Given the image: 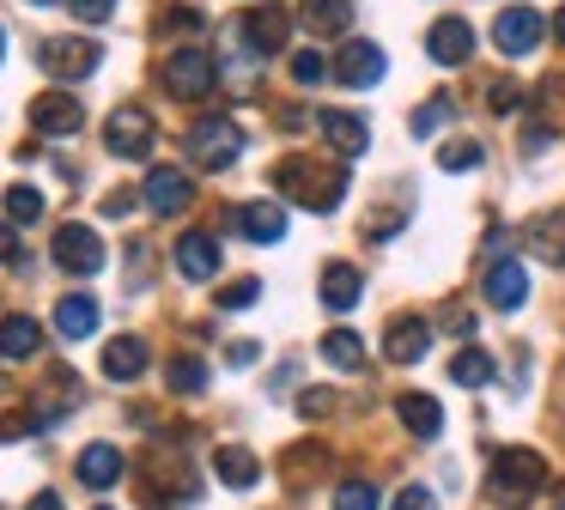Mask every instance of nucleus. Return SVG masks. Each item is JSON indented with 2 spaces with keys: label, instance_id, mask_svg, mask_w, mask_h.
I'll use <instances>...</instances> for the list:
<instances>
[{
  "label": "nucleus",
  "instance_id": "obj_1",
  "mask_svg": "<svg viewBox=\"0 0 565 510\" xmlns=\"http://www.w3.org/2000/svg\"><path fill=\"white\" fill-rule=\"evenodd\" d=\"M274 189H280L286 201L310 206V213H334V206H341V194H347V158L322 164V158L292 152V158H280V164H274Z\"/></svg>",
  "mask_w": 565,
  "mask_h": 510
},
{
  "label": "nucleus",
  "instance_id": "obj_2",
  "mask_svg": "<svg viewBox=\"0 0 565 510\" xmlns=\"http://www.w3.org/2000/svg\"><path fill=\"white\" fill-rule=\"evenodd\" d=\"M541 486H547V461L535 456V449H499L492 456V492L511 498V504H523V498H535Z\"/></svg>",
  "mask_w": 565,
  "mask_h": 510
},
{
  "label": "nucleus",
  "instance_id": "obj_3",
  "mask_svg": "<svg viewBox=\"0 0 565 510\" xmlns=\"http://www.w3.org/2000/svg\"><path fill=\"white\" fill-rule=\"evenodd\" d=\"M189 152H195L201 170H225L237 164V152H244V128H237L232 116H207L189 128Z\"/></svg>",
  "mask_w": 565,
  "mask_h": 510
},
{
  "label": "nucleus",
  "instance_id": "obj_4",
  "mask_svg": "<svg viewBox=\"0 0 565 510\" xmlns=\"http://www.w3.org/2000/svg\"><path fill=\"white\" fill-rule=\"evenodd\" d=\"M213 79H220V67H213L207 49H177V55H164V92L183 97V104L207 97V92H213Z\"/></svg>",
  "mask_w": 565,
  "mask_h": 510
},
{
  "label": "nucleus",
  "instance_id": "obj_5",
  "mask_svg": "<svg viewBox=\"0 0 565 510\" xmlns=\"http://www.w3.org/2000/svg\"><path fill=\"white\" fill-rule=\"evenodd\" d=\"M31 128L50 134V140H67V134L86 128V109H79L74 92H43V97H31Z\"/></svg>",
  "mask_w": 565,
  "mask_h": 510
},
{
  "label": "nucleus",
  "instance_id": "obj_6",
  "mask_svg": "<svg viewBox=\"0 0 565 510\" xmlns=\"http://www.w3.org/2000/svg\"><path fill=\"white\" fill-rule=\"evenodd\" d=\"M104 146H110L116 158H147L152 152V116L135 104H122L110 121H104Z\"/></svg>",
  "mask_w": 565,
  "mask_h": 510
},
{
  "label": "nucleus",
  "instance_id": "obj_7",
  "mask_svg": "<svg viewBox=\"0 0 565 510\" xmlns=\"http://www.w3.org/2000/svg\"><path fill=\"white\" fill-rule=\"evenodd\" d=\"M541 31H547V24H541L535 7H504L499 24H492V43H499V55H535Z\"/></svg>",
  "mask_w": 565,
  "mask_h": 510
},
{
  "label": "nucleus",
  "instance_id": "obj_8",
  "mask_svg": "<svg viewBox=\"0 0 565 510\" xmlns=\"http://www.w3.org/2000/svg\"><path fill=\"white\" fill-rule=\"evenodd\" d=\"M55 262L67 267V274H98L104 267V243L92 225H62L55 231Z\"/></svg>",
  "mask_w": 565,
  "mask_h": 510
},
{
  "label": "nucleus",
  "instance_id": "obj_9",
  "mask_svg": "<svg viewBox=\"0 0 565 510\" xmlns=\"http://www.w3.org/2000/svg\"><path fill=\"white\" fill-rule=\"evenodd\" d=\"M426 55L438 61V67H462V61L475 55V24L468 19H438L426 31Z\"/></svg>",
  "mask_w": 565,
  "mask_h": 510
},
{
  "label": "nucleus",
  "instance_id": "obj_10",
  "mask_svg": "<svg viewBox=\"0 0 565 510\" xmlns=\"http://www.w3.org/2000/svg\"><path fill=\"white\" fill-rule=\"evenodd\" d=\"M317 128H322V140H329L334 158H359V152L371 146V128L353 116V109H322Z\"/></svg>",
  "mask_w": 565,
  "mask_h": 510
},
{
  "label": "nucleus",
  "instance_id": "obj_11",
  "mask_svg": "<svg viewBox=\"0 0 565 510\" xmlns=\"http://www.w3.org/2000/svg\"><path fill=\"white\" fill-rule=\"evenodd\" d=\"M383 67H390V61H383V49H377V43H347L341 55H334V79L353 85V92L377 85V79H383Z\"/></svg>",
  "mask_w": 565,
  "mask_h": 510
},
{
  "label": "nucleus",
  "instance_id": "obj_12",
  "mask_svg": "<svg viewBox=\"0 0 565 510\" xmlns=\"http://www.w3.org/2000/svg\"><path fill=\"white\" fill-rule=\"evenodd\" d=\"M140 194H147V206H152V213H164V219H171V213H183V206L195 201V182H189L183 170L159 164V170L147 177V189H140Z\"/></svg>",
  "mask_w": 565,
  "mask_h": 510
},
{
  "label": "nucleus",
  "instance_id": "obj_13",
  "mask_svg": "<svg viewBox=\"0 0 565 510\" xmlns=\"http://www.w3.org/2000/svg\"><path fill=\"white\" fill-rule=\"evenodd\" d=\"M98 43H43V73H55V79H86V73H98Z\"/></svg>",
  "mask_w": 565,
  "mask_h": 510
},
{
  "label": "nucleus",
  "instance_id": "obj_14",
  "mask_svg": "<svg viewBox=\"0 0 565 510\" xmlns=\"http://www.w3.org/2000/svg\"><path fill=\"white\" fill-rule=\"evenodd\" d=\"M286 36H292V12H280V7H249L244 43L256 49V55H274V49H286Z\"/></svg>",
  "mask_w": 565,
  "mask_h": 510
},
{
  "label": "nucleus",
  "instance_id": "obj_15",
  "mask_svg": "<svg viewBox=\"0 0 565 510\" xmlns=\"http://www.w3.org/2000/svg\"><path fill=\"white\" fill-rule=\"evenodd\" d=\"M487 298L499 304V310H516V304L529 298V267L516 262V255H499V262L487 267Z\"/></svg>",
  "mask_w": 565,
  "mask_h": 510
},
{
  "label": "nucleus",
  "instance_id": "obj_16",
  "mask_svg": "<svg viewBox=\"0 0 565 510\" xmlns=\"http://www.w3.org/2000/svg\"><path fill=\"white\" fill-rule=\"evenodd\" d=\"M426 347H431V328L419 322V316H395L390 334H383V352H390V364H414V359H426Z\"/></svg>",
  "mask_w": 565,
  "mask_h": 510
},
{
  "label": "nucleus",
  "instance_id": "obj_17",
  "mask_svg": "<svg viewBox=\"0 0 565 510\" xmlns=\"http://www.w3.org/2000/svg\"><path fill=\"white\" fill-rule=\"evenodd\" d=\"M177 274H183V279H213V274H220V243H213L207 231L177 237Z\"/></svg>",
  "mask_w": 565,
  "mask_h": 510
},
{
  "label": "nucleus",
  "instance_id": "obj_18",
  "mask_svg": "<svg viewBox=\"0 0 565 510\" xmlns=\"http://www.w3.org/2000/svg\"><path fill=\"white\" fill-rule=\"evenodd\" d=\"M55 334H62V340L98 334V298H86V291H67V298L55 304Z\"/></svg>",
  "mask_w": 565,
  "mask_h": 510
},
{
  "label": "nucleus",
  "instance_id": "obj_19",
  "mask_svg": "<svg viewBox=\"0 0 565 510\" xmlns=\"http://www.w3.org/2000/svg\"><path fill=\"white\" fill-rule=\"evenodd\" d=\"M122 468H128V461H122V449H116V444H86V449H79V480H86L92 492L116 486V480H122Z\"/></svg>",
  "mask_w": 565,
  "mask_h": 510
},
{
  "label": "nucleus",
  "instance_id": "obj_20",
  "mask_svg": "<svg viewBox=\"0 0 565 510\" xmlns=\"http://www.w3.org/2000/svg\"><path fill=\"white\" fill-rule=\"evenodd\" d=\"M140 371H147V340L116 334L110 347H104V376H110V383H135Z\"/></svg>",
  "mask_w": 565,
  "mask_h": 510
},
{
  "label": "nucleus",
  "instance_id": "obj_21",
  "mask_svg": "<svg viewBox=\"0 0 565 510\" xmlns=\"http://www.w3.org/2000/svg\"><path fill=\"white\" fill-rule=\"evenodd\" d=\"M529 249H535L541 262L565 267V213H559V206L541 213V219H529Z\"/></svg>",
  "mask_w": 565,
  "mask_h": 510
},
{
  "label": "nucleus",
  "instance_id": "obj_22",
  "mask_svg": "<svg viewBox=\"0 0 565 510\" xmlns=\"http://www.w3.org/2000/svg\"><path fill=\"white\" fill-rule=\"evenodd\" d=\"M213 474H220L225 486H237V492H244V486L262 480V461L249 456L244 444H220V449H213Z\"/></svg>",
  "mask_w": 565,
  "mask_h": 510
},
{
  "label": "nucleus",
  "instance_id": "obj_23",
  "mask_svg": "<svg viewBox=\"0 0 565 510\" xmlns=\"http://www.w3.org/2000/svg\"><path fill=\"white\" fill-rule=\"evenodd\" d=\"M395 413H402V425H407L414 437H438V432H444V407H438L431 395H419V389H407V395L395 401Z\"/></svg>",
  "mask_w": 565,
  "mask_h": 510
},
{
  "label": "nucleus",
  "instance_id": "obj_24",
  "mask_svg": "<svg viewBox=\"0 0 565 510\" xmlns=\"http://www.w3.org/2000/svg\"><path fill=\"white\" fill-rule=\"evenodd\" d=\"M237 225H244V237H256V243H280L286 237V206L280 201H249L244 213H237Z\"/></svg>",
  "mask_w": 565,
  "mask_h": 510
},
{
  "label": "nucleus",
  "instance_id": "obj_25",
  "mask_svg": "<svg viewBox=\"0 0 565 510\" xmlns=\"http://www.w3.org/2000/svg\"><path fill=\"white\" fill-rule=\"evenodd\" d=\"M298 19H305L317 36H341V31H353V0H305Z\"/></svg>",
  "mask_w": 565,
  "mask_h": 510
},
{
  "label": "nucleus",
  "instance_id": "obj_26",
  "mask_svg": "<svg viewBox=\"0 0 565 510\" xmlns=\"http://www.w3.org/2000/svg\"><path fill=\"white\" fill-rule=\"evenodd\" d=\"M359 291H365L359 267H347V262H329V267H322V304H329V310H353Z\"/></svg>",
  "mask_w": 565,
  "mask_h": 510
},
{
  "label": "nucleus",
  "instance_id": "obj_27",
  "mask_svg": "<svg viewBox=\"0 0 565 510\" xmlns=\"http://www.w3.org/2000/svg\"><path fill=\"white\" fill-rule=\"evenodd\" d=\"M38 347H43V328L31 316H7L0 322V359H38Z\"/></svg>",
  "mask_w": 565,
  "mask_h": 510
},
{
  "label": "nucleus",
  "instance_id": "obj_28",
  "mask_svg": "<svg viewBox=\"0 0 565 510\" xmlns=\"http://www.w3.org/2000/svg\"><path fill=\"white\" fill-rule=\"evenodd\" d=\"M322 359H329L334 371H359V364H365V340H359L353 328H334V334H322Z\"/></svg>",
  "mask_w": 565,
  "mask_h": 510
},
{
  "label": "nucleus",
  "instance_id": "obj_29",
  "mask_svg": "<svg viewBox=\"0 0 565 510\" xmlns=\"http://www.w3.org/2000/svg\"><path fill=\"white\" fill-rule=\"evenodd\" d=\"M450 376H456L462 389H480V383H492V359H487L480 347H462V352L450 359Z\"/></svg>",
  "mask_w": 565,
  "mask_h": 510
},
{
  "label": "nucleus",
  "instance_id": "obj_30",
  "mask_svg": "<svg viewBox=\"0 0 565 510\" xmlns=\"http://www.w3.org/2000/svg\"><path fill=\"white\" fill-rule=\"evenodd\" d=\"M164 383H171V395H201V389H207V364L201 359H171L164 364Z\"/></svg>",
  "mask_w": 565,
  "mask_h": 510
},
{
  "label": "nucleus",
  "instance_id": "obj_31",
  "mask_svg": "<svg viewBox=\"0 0 565 510\" xmlns=\"http://www.w3.org/2000/svg\"><path fill=\"white\" fill-rule=\"evenodd\" d=\"M7 219H13V225H38V219H43V194L25 189V182L7 189Z\"/></svg>",
  "mask_w": 565,
  "mask_h": 510
},
{
  "label": "nucleus",
  "instance_id": "obj_32",
  "mask_svg": "<svg viewBox=\"0 0 565 510\" xmlns=\"http://www.w3.org/2000/svg\"><path fill=\"white\" fill-rule=\"evenodd\" d=\"M480 158H487V152H480V140H450L438 152V170H480Z\"/></svg>",
  "mask_w": 565,
  "mask_h": 510
},
{
  "label": "nucleus",
  "instance_id": "obj_33",
  "mask_svg": "<svg viewBox=\"0 0 565 510\" xmlns=\"http://www.w3.org/2000/svg\"><path fill=\"white\" fill-rule=\"evenodd\" d=\"M444 121H450V97H431L426 109H414V121H407V128H414V140H426V134H438Z\"/></svg>",
  "mask_w": 565,
  "mask_h": 510
},
{
  "label": "nucleus",
  "instance_id": "obj_34",
  "mask_svg": "<svg viewBox=\"0 0 565 510\" xmlns=\"http://www.w3.org/2000/svg\"><path fill=\"white\" fill-rule=\"evenodd\" d=\"M334 510H377V486H365V480H347L341 492H334Z\"/></svg>",
  "mask_w": 565,
  "mask_h": 510
},
{
  "label": "nucleus",
  "instance_id": "obj_35",
  "mask_svg": "<svg viewBox=\"0 0 565 510\" xmlns=\"http://www.w3.org/2000/svg\"><path fill=\"white\" fill-rule=\"evenodd\" d=\"M334 73V61H322L317 49H305V55H292V79L298 85H317V79H329Z\"/></svg>",
  "mask_w": 565,
  "mask_h": 510
},
{
  "label": "nucleus",
  "instance_id": "obj_36",
  "mask_svg": "<svg viewBox=\"0 0 565 510\" xmlns=\"http://www.w3.org/2000/svg\"><path fill=\"white\" fill-rule=\"evenodd\" d=\"M256 298H262V279H232V286L220 291V310H249Z\"/></svg>",
  "mask_w": 565,
  "mask_h": 510
},
{
  "label": "nucleus",
  "instance_id": "obj_37",
  "mask_svg": "<svg viewBox=\"0 0 565 510\" xmlns=\"http://www.w3.org/2000/svg\"><path fill=\"white\" fill-rule=\"evenodd\" d=\"M487 109H492V116H511V109H516V85L511 79H492L487 85Z\"/></svg>",
  "mask_w": 565,
  "mask_h": 510
},
{
  "label": "nucleus",
  "instance_id": "obj_38",
  "mask_svg": "<svg viewBox=\"0 0 565 510\" xmlns=\"http://www.w3.org/2000/svg\"><path fill=\"white\" fill-rule=\"evenodd\" d=\"M74 7V19H86V24H104L116 12V0H67Z\"/></svg>",
  "mask_w": 565,
  "mask_h": 510
},
{
  "label": "nucleus",
  "instance_id": "obj_39",
  "mask_svg": "<svg viewBox=\"0 0 565 510\" xmlns=\"http://www.w3.org/2000/svg\"><path fill=\"white\" fill-rule=\"evenodd\" d=\"M395 510H438V498H431L426 486H402V498H395Z\"/></svg>",
  "mask_w": 565,
  "mask_h": 510
},
{
  "label": "nucleus",
  "instance_id": "obj_40",
  "mask_svg": "<svg viewBox=\"0 0 565 510\" xmlns=\"http://www.w3.org/2000/svg\"><path fill=\"white\" fill-rule=\"evenodd\" d=\"M444 328H456V334H475V316L456 310V304H450V310H444Z\"/></svg>",
  "mask_w": 565,
  "mask_h": 510
},
{
  "label": "nucleus",
  "instance_id": "obj_41",
  "mask_svg": "<svg viewBox=\"0 0 565 510\" xmlns=\"http://www.w3.org/2000/svg\"><path fill=\"white\" fill-rule=\"evenodd\" d=\"M232 364H256V340H232V352H225Z\"/></svg>",
  "mask_w": 565,
  "mask_h": 510
},
{
  "label": "nucleus",
  "instance_id": "obj_42",
  "mask_svg": "<svg viewBox=\"0 0 565 510\" xmlns=\"http://www.w3.org/2000/svg\"><path fill=\"white\" fill-rule=\"evenodd\" d=\"M298 407H305V413H329V389H310V395L298 401Z\"/></svg>",
  "mask_w": 565,
  "mask_h": 510
},
{
  "label": "nucleus",
  "instance_id": "obj_43",
  "mask_svg": "<svg viewBox=\"0 0 565 510\" xmlns=\"http://www.w3.org/2000/svg\"><path fill=\"white\" fill-rule=\"evenodd\" d=\"M128 206H135V194H122V189H116V194H110V201H104V213H110V219H122V213H128Z\"/></svg>",
  "mask_w": 565,
  "mask_h": 510
},
{
  "label": "nucleus",
  "instance_id": "obj_44",
  "mask_svg": "<svg viewBox=\"0 0 565 510\" xmlns=\"http://www.w3.org/2000/svg\"><path fill=\"white\" fill-rule=\"evenodd\" d=\"M13 249H19V237H13V225H0V262H13Z\"/></svg>",
  "mask_w": 565,
  "mask_h": 510
},
{
  "label": "nucleus",
  "instance_id": "obj_45",
  "mask_svg": "<svg viewBox=\"0 0 565 510\" xmlns=\"http://www.w3.org/2000/svg\"><path fill=\"white\" fill-rule=\"evenodd\" d=\"M31 510H62V498H55V492H38V498H31Z\"/></svg>",
  "mask_w": 565,
  "mask_h": 510
},
{
  "label": "nucleus",
  "instance_id": "obj_46",
  "mask_svg": "<svg viewBox=\"0 0 565 510\" xmlns=\"http://www.w3.org/2000/svg\"><path fill=\"white\" fill-rule=\"evenodd\" d=\"M553 36H559V43H565V7H559V19H553Z\"/></svg>",
  "mask_w": 565,
  "mask_h": 510
},
{
  "label": "nucleus",
  "instance_id": "obj_47",
  "mask_svg": "<svg viewBox=\"0 0 565 510\" xmlns=\"http://www.w3.org/2000/svg\"><path fill=\"white\" fill-rule=\"evenodd\" d=\"M31 7H55V0H31Z\"/></svg>",
  "mask_w": 565,
  "mask_h": 510
},
{
  "label": "nucleus",
  "instance_id": "obj_48",
  "mask_svg": "<svg viewBox=\"0 0 565 510\" xmlns=\"http://www.w3.org/2000/svg\"><path fill=\"white\" fill-rule=\"evenodd\" d=\"M0 55H7V31H0Z\"/></svg>",
  "mask_w": 565,
  "mask_h": 510
},
{
  "label": "nucleus",
  "instance_id": "obj_49",
  "mask_svg": "<svg viewBox=\"0 0 565 510\" xmlns=\"http://www.w3.org/2000/svg\"><path fill=\"white\" fill-rule=\"evenodd\" d=\"M559 510H565V504H559Z\"/></svg>",
  "mask_w": 565,
  "mask_h": 510
}]
</instances>
